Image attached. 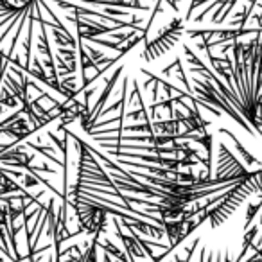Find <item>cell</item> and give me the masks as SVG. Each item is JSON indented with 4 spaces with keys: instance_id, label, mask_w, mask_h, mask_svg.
<instances>
[{
    "instance_id": "5b68a950",
    "label": "cell",
    "mask_w": 262,
    "mask_h": 262,
    "mask_svg": "<svg viewBox=\"0 0 262 262\" xmlns=\"http://www.w3.org/2000/svg\"><path fill=\"white\" fill-rule=\"evenodd\" d=\"M260 208H262L260 200H255V201L246 203V223H244V232H246V228L251 225V221H253V217L257 215V212H260Z\"/></svg>"
},
{
    "instance_id": "277c9868",
    "label": "cell",
    "mask_w": 262,
    "mask_h": 262,
    "mask_svg": "<svg viewBox=\"0 0 262 262\" xmlns=\"http://www.w3.org/2000/svg\"><path fill=\"white\" fill-rule=\"evenodd\" d=\"M225 135H228L230 139H232V142L235 144V147H237V151L241 153V157H243V160L246 162V165H258V167H262V164H260V160H257V158L253 157V155H250L246 149H244V146L239 142V139H237L235 135H233L232 131H228V129H221Z\"/></svg>"
},
{
    "instance_id": "7a4b0ae2",
    "label": "cell",
    "mask_w": 262,
    "mask_h": 262,
    "mask_svg": "<svg viewBox=\"0 0 262 262\" xmlns=\"http://www.w3.org/2000/svg\"><path fill=\"white\" fill-rule=\"evenodd\" d=\"M124 221V226H126L127 230L129 228H133V230H137V232H140V233H146V235H149V237H157V239H162V237L165 235V232H164V226H155V225H149V223H146V221H140V219H122Z\"/></svg>"
},
{
    "instance_id": "3957f363",
    "label": "cell",
    "mask_w": 262,
    "mask_h": 262,
    "mask_svg": "<svg viewBox=\"0 0 262 262\" xmlns=\"http://www.w3.org/2000/svg\"><path fill=\"white\" fill-rule=\"evenodd\" d=\"M153 133L158 135H180V120L178 119H171V120H160V122H153Z\"/></svg>"
},
{
    "instance_id": "6da1fadb",
    "label": "cell",
    "mask_w": 262,
    "mask_h": 262,
    "mask_svg": "<svg viewBox=\"0 0 262 262\" xmlns=\"http://www.w3.org/2000/svg\"><path fill=\"white\" fill-rule=\"evenodd\" d=\"M183 34H185V20L180 18V16H174L164 27L158 29L157 36L151 38V40H146L140 59H146V61L151 63L155 59L165 56L169 51H172L176 47V43L182 40Z\"/></svg>"
}]
</instances>
